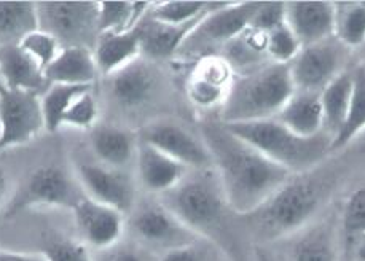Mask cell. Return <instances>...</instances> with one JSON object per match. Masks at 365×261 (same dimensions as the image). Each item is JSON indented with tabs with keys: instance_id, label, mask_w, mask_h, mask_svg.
<instances>
[{
	"instance_id": "f546056e",
	"label": "cell",
	"mask_w": 365,
	"mask_h": 261,
	"mask_svg": "<svg viewBox=\"0 0 365 261\" xmlns=\"http://www.w3.org/2000/svg\"><path fill=\"white\" fill-rule=\"evenodd\" d=\"M93 90V85H50L40 97L45 122V131L56 132L63 126V119L82 92Z\"/></svg>"
},
{
	"instance_id": "8992f818",
	"label": "cell",
	"mask_w": 365,
	"mask_h": 261,
	"mask_svg": "<svg viewBox=\"0 0 365 261\" xmlns=\"http://www.w3.org/2000/svg\"><path fill=\"white\" fill-rule=\"evenodd\" d=\"M38 29L51 33L64 46L94 50L98 29V2L91 0H43L36 2Z\"/></svg>"
},
{
	"instance_id": "52a82bcc",
	"label": "cell",
	"mask_w": 365,
	"mask_h": 261,
	"mask_svg": "<svg viewBox=\"0 0 365 261\" xmlns=\"http://www.w3.org/2000/svg\"><path fill=\"white\" fill-rule=\"evenodd\" d=\"M262 0L249 2H225L217 10L201 19L175 56L182 58H207L214 55L215 48H224L235 37L249 28L251 19L259 10Z\"/></svg>"
},
{
	"instance_id": "836d02e7",
	"label": "cell",
	"mask_w": 365,
	"mask_h": 261,
	"mask_svg": "<svg viewBox=\"0 0 365 261\" xmlns=\"http://www.w3.org/2000/svg\"><path fill=\"white\" fill-rule=\"evenodd\" d=\"M98 5L99 33H120L136 28L133 0H101Z\"/></svg>"
},
{
	"instance_id": "83f0119b",
	"label": "cell",
	"mask_w": 365,
	"mask_h": 261,
	"mask_svg": "<svg viewBox=\"0 0 365 261\" xmlns=\"http://www.w3.org/2000/svg\"><path fill=\"white\" fill-rule=\"evenodd\" d=\"M351 73H353V91H351L348 117L330 147L332 153L346 149L365 132V64L357 65Z\"/></svg>"
},
{
	"instance_id": "4fadbf2b",
	"label": "cell",
	"mask_w": 365,
	"mask_h": 261,
	"mask_svg": "<svg viewBox=\"0 0 365 261\" xmlns=\"http://www.w3.org/2000/svg\"><path fill=\"white\" fill-rule=\"evenodd\" d=\"M77 179L85 196L130 215L136 206V188L123 169L103 163H78Z\"/></svg>"
},
{
	"instance_id": "e0dca14e",
	"label": "cell",
	"mask_w": 365,
	"mask_h": 261,
	"mask_svg": "<svg viewBox=\"0 0 365 261\" xmlns=\"http://www.w3.org/2000/svg\"><path fill=\"white\" fill-rule=\"evenodd\" d=\"M235 72L224 58L207 56L198 61L187 83V96L198 109L224 105Z\"/></svg>"
},
{
	"instance_id": "e575fe53",
	"label": "cell",
	"mask_w": 365,
	"mask_h": 261,
	"mask_svg": "<svg viewBox=\"0 0 365 261\" xmlns=\"http://www.w3.org/2000/svg\"><path fill=\"white\" fill-rule=\"evenodd\" d=\"M18 45L28 53L43 72L58 58L61 50H63V45L59 43L56 37H53L51 33L40 29L29 32L28 36H24L19 40Z\"/></svg>"
},
{
	"instance_id": "5bb4252c",
	"label": "cell",
	"mask_w": 365,
	"mask_h": 261,
	"mask_svg": "<svg viewBox=\"0 0 365 261\" xmlns=\"http://www.w3.org/2000/svg\"><path fill=\"white\" fill-rule=\"evenodd\" d=\"M281 244L284 261H341L338 217L322 213L313 223L282 240Z\"/></svg>"
},
{
	"instance_id": "1f68e13d",
	"label": "cell",
	"mask_w": 365,
	"mask_h": 261,
	"mask_svg": "<svg viewBox=\"0 0 365 261\" xmlns=\"http://www.w3.org/2000/svg\"><path fill=\"white\" fill-rule=\"evenodd\" d=\"M334 37L348 50L365 43V2H335Z\"/></svg>"
},
{
	"instance_id": "cb8c5ba5",
	"label": "cell",
	"mask_w": 365,
	"mask_h": 261,
	"mask_svg": "<svg viewBox=\"0 0 365 261\" xmlns=\"http://www.w3.org/2000/svg\"><path fill=\"white\" fill-rule=\"evenodd\" d=\"M98 72L110 77L140 58L139 32L133 31L120 33H99L96 46L93 50Z\"/></svg>"
},
{
	"instance_id": "ab89813d",
	"label": "cell",
	"mask_w": 365,
	"mask_h": 261,
	"mask_svg": "<svg viewBox=\"0 0 365 261\" xmlns=\"http://www.w3.org/2000/svg\"><path fill=\"white\" fill-rule=\"evenodd\" d=\"M286 23V2H278V0H269V2H262L259 10L251 19L249 28L259 31L262 33L272 32L278 26Z\"/></svg>"
},
{
	"instance_id": "8fae6325",
	"label": "cell",
	"mask_w": 365,
	"mask_h": 261,
	"mask_svg": "<svg viewBox=\"0 0 365 261\" xmlns=\"http://www.w3.org/2000/svg\"><path fill=\"white\" fill-rule=\"evenodd\" d=\"M346 50V46H343L335 37L303 46L289 64L295 90L321 92L335 77L344 72Z\"/></svg>"
},
{
	"instance_id": "ac0fdd59",
	"label": "cell",
	"mask_w": 365,
	"mask_h": 261,
	"mask_svg": "<svg viewBox=\"0 0 365 261\" xmlns=\"http://www.w3.org/2000/svg\"><path fill=\"white\" fill-rule=\"evenodd\" d=\"M138 176L144 188L161 196L175 188L188 176V167L169 158L163 151L138 140L136 151Z\"/></svg>"
},
{
	"instance_id": "d590c367",
	"label": "cell",
	"mask_w": 365,
	"mask_h": 261,
	"mask_svg": "<svg viewBox=\"0 0 365 261\" xmlns=\"http://www.w3.org/2000/svg\"><path fill=\"white\" fill-rule=\"evenodd\" d=\"M302 45L287 23L267 33V53L274 64H290L299 55Z\"/></svg>"
},
{
	"instance_id": "5b68a950",
	"label": "cell",
	"mask_w": 365,
	"mask_h": 261,
	"mask_svg": "<svg viewBox=\"0 0 365 261\" xmlns=\"http://www.w3.org/2000/svg\"><path fill=\"white\" fill-rule=\"evenodd\" d=\"M197 172V176H187L175 188L158 196L160 203L197 236L217 244L215 234L222 233L230 207L214 167L212 172Z\"/></svg>"
},
{
	"instance_id": "60d3db41",
	"label": "cell",
	"mask_w": 365,
	"mask_h": 261,
	"mask_svg": "<svg viewBox=\"0 0 365 261\" xmlns=\"http://www.w3.org/2000/svg\"><path fill=\"white\" fill-rule=\"evenodd\" d=\"M158 257H155L152 252H148L139 244L125 245L121 249L115 250L110 258L107 261H157Z\"/></svg>"
},
{
	"instance_id": "484cf974",
	"label": "cell",
	"mask_w": 365,
	"mask_h": 261,
	"mask_svg": "<svg viewBox=\"0 0 365 261\" xmlns=\"http://www.w3.org/2000/svg\"><path fill=\"white\" fill-rule=\"evenodd\" d=\"M91 149L106 166L123 169L136 158L138 140L130 131L117 126H98L91 134Z\"/></svg>"
},
{
	"instance_id": "7bdbcfd3",
	"label": "cell",
	"mask_w": 365,
	"mask_h": 261,
	"mask_svg": "<svg viewBox=\"0 0 365 261\" xmlns=\"http://www.w3.org/2000/svg\"><path fill=\"white\" fill-rule=\"evenodd\" d=\"M0 261H48V258H46L42 252L28 253L0 249Z\"/></svg>"
},
{
	"instance_id": "ee69618b",
	"label": "cell",
	"mask_w": 365,
	"mask_h": 261,
	"mask_svg": "<svg viewBox=\"0 0 365 261\" xmlns=\"http://www.w3.org/2000/svg\"><path fill=\"white\" fill-rule=\"evenodd\" d=\"M343 261H365V234L357 238L354 245L351 247L349 253Z\"/></svg>"
},
{
	"instance_id": "30bf717a",
	"label": "cell",
	"mask_w": 365,
	"mask_h": 261,
	"mask_svg": "<svg viewBox=\"0 0 365 261\" xmlns=\"http://www.w3.org/2000/svg\"><path fill=\"white\" fill-rule=\"evenodd\" d=\"M85 196L80 183H76L69 174L56 166H43L34 171L23 190L13 198L9 215L29 207H66L73 209Z\"/></svg>"
},
{
	"instance_id": "2e32d148",
	"label": "cell",
	"mask_w": 365,
	"mask_h": 261,
	"mask_svg": "<svg viewBox=\"0 0 365 261\" xmlns=\"http://www.w3.org/2000/svg\"><path fill=\"white\" fill-rule=\"evenodd\" d=\"M286 23L303 46L334 37L335 2L329 0H290L286 2Z\"/></svg>"
},
{
	"instance_id": "d6a6232c",
	"label": "cell",
	"mask_w": 365,
	"mask_h": 261,
	"mask_svg": "<svg viewBox=\"0 0 365 261\" xmlns=\"http://www.w3.org/2000/svg\"><path fill=\"white\" fill-rule=\"evenodd\" d=\"M341 238V261L346 258L357 238L365 234V185L356 188L346 198L338 215Z\"/></svg>"
},
{
	"instance_id": "f1b7e54d",
	"label": "cell",
	"mask_w": 365,
	"mask_h": 261,
	"mask_svg": "<svg viewBox=\"0 0 365 261\" xmlns=\"http://www.w3.org/2000/svg\"><path fill=\"white\" fill-rule=\"evenodd\" d=\"M38 29L37 6L31 0H0V36L18 43L29 32Z\"/></svg>"
},
{
	"instance_id": "b9f144b4",
	"label": "cell",
	"mask_w": 365,
	"mask_h": 261,
	"mask_svg": "<svg viewBox=\"0 0 365 261\" xmlns=\"http://www.w3.org/2000/svg\"><path fill=\"white\" fill-rule=\"evenodd\" d=\"M252 261H284L274 245H252Z\"/></svg>"
},
{
	"instance_id": "603a6c76",
	"label": "cell",
	"mask_w": 365,
	"mask_h": 261,
	"mask_svg": "<svg viewBox=\"0 0 365 261\" xmlns=\"http://www.w3.org/2000/svg\"><path fill=\"white\" fill-rule=\"evenodd\" d=\"M98 65L91 50L85 46H64L45 70L50 85H94Z\"/></svg>"
},
{
	"instance_id": "277c9868",
	"label": "cell",
	"mask_w": 365,
	"mask_h": 261,
	"mask_svg": "<svg viewBox=\"0 0 365 261\" xmlns=\"http://www.w3.org/2000/svg\"><path fill=\"white\" fill-rule=\"evenodd\" d=\"M294 92L289 64H269L246 75H235L219 122L233 124L276 118Z\"/></svg>"
},
{
	"instance_id": "ffe728a7",
	"label": "cell",
	"mask_w": 365,
	"mask_h": 261,
	"mask_svg": "<svg viewBox=\"0 0 365 261\" xmlns=\"http://www.w3.org/2000/svg\"><path fill=\"white\" fill-rule=\"evenodd\" d=\"M0 83L9 90L45 92L50 83L40 65L16 42L0 45Z\"/></svg>"
},
{
	"instance_id": "f35d334b",
	"label": "cell",
	"mask_w": 365,
	"mask_h": 261,
	"mask_svg": "<svg viewBox=\"0 0 365 261\" xmlns=\"http://www.w3.org/2000/svg\"><path fill=\"white\" fill-rule=\"evenodd\" d=\"M42 253L48 261H91L82 243L58 236V234L45 239Z\"/></svg>"
},
{
	"instance_id": "9a60e30c",
	"label": "cell",
	"mask_w": 365,
	"mask_h": 261,
	"mask_svg": "<svg viewBox=\"0 0 365 261\" xmlns=\"http://www.w3.org/2000/svg\"><path fill=\"white\" fill-rule=\"evenodd\" d=\"M73 218L83 244L107 250L117 245L126 231V215L88 196L73 207Z\"/></svg>"
},
{
	"instance_id": "7a4b0ae2",
	"label": "cell",
	"mask_w": 365,
	"mask_h": 261,
	"mask_svg": "<svg viewBox=\"0 0 365 261\" xmlns=\"http://www.w3.org/2000/svg\"><path fill=\"white\" fill-rule=\"evenodd\" d=\"M317 169V167H316ZM316 169L297 174L259 209L241 217L259 245H276L326 213L335 179Z\"/></svg>"
},
{
	"instance_id": "7c38bea8",
	"label": "cell",
	"mask_w": 365,
	"mask_h": 261,
	"mask_svg": "<svg viewBox=\"0 0 365 261\" xmlns=\"http://www.w3.org/2000/svg\"><path fill=\"white\" fill-rule=\"evenodd\" d=\"M139 140L163 151L169 158L184 164L188 169H212V156L202 137L195 136L182 124L174 122H155L144 126Z\"/></svg>"
},
{
	"instance_id": "3957f363",
	"label": "cell",
	"mask_w": 365,
	"mask_h": 261,
	"mask_svg": "<svg viewBox=\"0 0 365 261\" xmlns=\"http://www.w3.org/2000/svg\"><path fill=\"white\" fill-rule=\"evenodd\" d=\"M224 126L294 176L316 169L332 153V137L329 134L321 132L314 137H300L276 118Z\"/></svg>"
},
{
	"instance_id": "9c48e42d",
	"label": "cell",
	"mask_w": 365,
	"mask_h": 261,
	"mask_svg": "<svg viewBox=\"0 0 365 261\" xmlns=\"http://www.w3.org/2000/svg\"><path fill=\"white\" fill-rule=\"evenodd\" d=\"M45 129L38 95L0 83V153L24 145Z\"/></svg>"
},
{
	"instance_id": "74e56055",
	"label": "cell",
	"mask_w": 365,
	"mask_h": 261,
	"mask_svg": "<svg viewBox=\"0 0 365 261\" xmlns=\"http://www.w3.org/2000/svg\"><path fill=\"white\" fill-rule=\"evenodd\" d=\"M220 255L222 250L217 244L200 238L190 244L163 253L157 261H220Z\"/></svg>"
},
{
	"instance_id": "d4e9b609",
	"label": "cell",
	"mask_w": 365,
	"mask_h": 261,
	"mask_svg": "<svg viewBox=\"0 0 365 261\" xmlns=\"http://www.w3.org/2000/svg\"><path fill=\"white\" fill-rule=\"evenodd\" d=\"M236 75L260 70L272 63L267 53V36L252 28L242 31L238 37L222 48V56Z\"/></svg>"
},
{
	"instance_id": "4dcf8cb0",
	"label": "cell",
	"mask_w": 365,
	"mask_h": 261,
	"mask_svg": "<svg viewBox=\"0 0 365 261\" xmlns=\"http://www.w3.org/2000/svg\"><path fill=\"white\" fill-rule=\"evenodd\" d=\"M225 2H206V0H166L152 2L148 16L166 24H187L217 10Z\"/></svg>"
},
{
	"instance_id": "d6986e66",
	"label": "cell",
	"mask_w": 365,
	"mask_h": 261,
	"mask_svg": "<svg viewBox=\"0 0 365 261\" xmlns=\"http://www.w3.org/2000/svg\"><path fill=\"white\" fill-rule=\"evenodd\" d=\"M110 78L112 96L125 109L144 105L158 88L157 69L140 58L115 72Z\"/></svg>"
},
{
	"instance_id": "8d00e7d4",
	"label": "cell",
	"mask_w": 365,
	"mask_h": 261,
	"mask_svg": "<svg viewBox=\"0 0 365 261\" xmlns=\"http://www.w3.org/2000/svg\"><path fill=\"white\" fill-rule=\"evenodd\" d=\"M98 100L94 97L93 90H88L73 100L71 109L64 115L63 126H72V128L78 129H94L98 123Z\"/></svg>"
},
{
	"instance_id": "6da1fadb",
	"label": "cell",
	"mask_w": 365,
	"mask_h": 261,
	"mask_svg": "<svg viewBox=\"0 0 365 261\" xmlns=\"http://www.w3.org/2000/svg\"><path fill=\"white\" fill-rule=\"evenodd\" d=\"M201 137L212 156L230 211L236 215L246 217L259 209L294 177L292 172L236 137L222 122L202 123Z\"/></svg>"
},
{
	"instance_id": "44dd1931",
	"label": "cell",
	"mask_w": 365,
	"mask_h": 261,
	"mask_svg": "<svg viewBox=\"0 0 365 261\" xmlns=\"http://www.w3.org/2000/svg\"><path fill=\"white\" fill-rule=\"evenodd\" d=\"M202 18L197 19V21L178 26L160 23L152 16H148L147 13V16L142 19L136 28L140 38V55L147 56L152 61L174 58L180 50V46L184 45L188 33L197 28Z\"/></svg>"
},
{
	"instance_id": "ba28073f",
	"label": "cell",
	"mask_w": 365,
	"mask_h": 261,
	"mask_svg": "<svg viewBox=\"0 0 365 261\" xmlns=\"http://www.w3.org/2000/svg\"><path fill=\"white\" fill-rule=\"evenodd\" d=\"M126 228L131 231L136 244L152 253L161 252L160 255L200 239L160 201L134 206Z\"/></svg>"
},
{
	"instance_id": "7402d4cb",
	"label": "cell",
	"mask_w": 365,
	"mask_h": 261,
	"mask_svg": "<svg viewBox=\"0 0 365 261\" xmlns=\"http://www.w3.org/2000/svg\"><path fill=\"white\" fill-rule=\"evenodd\" d=\"M276 119L300 137H314L324 132L321 92L295 90Z\"/></svg>"
},
{
	"instance_id": "4316f807",
	"label": "cell",
	"mask_w": 365,
	"mask_h": 261,
	"mask_svg": "<svg viewBox=\"0 0 365 261\" xmlns=\"http://www.w3.org/2000/svg\"><path fill=\"white\" fill-rule=\"evenodd\" d=\"M351 91H353V73L351 70L341 72L321 91L324 132H327L332 137V142L346 122Z\"/></svg>"
},
{
	"instance_id": "f6af8a7d",
	"label": "cell",
	"mask_w": 365,
	"mask_h": 261,
	"mask_svg": "<svg viewBox=\"0 0 365 261\" xmlns=\"http://www.w3.org/2000/svg\"><path fill=\"white\" fill-rule=\"evenodd\" d=\"M5 193H6V176L2 167H0V203H2V199L5 198Z\"/></svg>"
}]
</instances>
